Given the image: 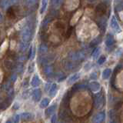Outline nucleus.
Here are the masks:
<instances>
[{"mask_svg": "<svg viewBox=\"0 0 123 123\" xmlns=\"http://www.w3.org/2000/svg\"><path fill=\"white\" fill-rule=\"evenodd\" d=\"M105 119V113L104 111H100L95 114L92 118V123H103Z\"/></svg>", "mask_w": 123, "mask_h": 123, "instance_id": "obj_3", "label": "nucleus"}, {"mask_svg": "<svg viewBox=\"0 0 123 123\" xmlns=\"http://www.w3.org/2000/svg\"><path fill=\"white\" fill-rule=\"evenodd\" d=\"M99 53H100V48L95 49L94 50V52H92V57H93V59H96V58H98Z\"/></svg>", "mask_w": 123, "mask_h": 123, "instance_id": "obj_26", "label": "nucleus"}, {"mask_svg": "<svg viewBox=\"0 0 123 123\" xmlns=\"http://www.w3.org/2000/svg\"><path fill=\"white\" fill-rule=\"evenodd\" d=\"M57 122V115L56 114H54L51 118V123H56Z\"/></svg>", "mask_w": 123, "mask_h": 123, "instance_id": "obj_33", "label": "nucleus"}, {"mask_svg": "<svg viewBox=\"0 0 123 123\" xmlns=\"http://www.w3.org/2000/svg\"><path fill=\"white\" fill-rule=\"evenodd\" d=\"M115 43V40H114V38L110 36V35H108L105 38V45L108 47H111Z\"/></svg>", "mask_w": 123, "mask_h": 123, "instance_id": "obj_16", "label": "nucleus"}, {"mask_svg": "<svg viewBox=\"0 0 123 123\" xmlns=\"http://www.w3.org/2000/svg\"><path fill=\"white\" fill-rule=\"evenodd\" d=\"M79 5V0H66V7L68 11L76 9Z\"/></svg>", "mask_w": 123, "mask_h": 123, "instance_id": "obj_4", "label": "nucleus"}, {"mask_svg": "<svg viewBox=\"0 0 123 123\" xmlns=\"http://www.w3.org/2000/svg\"><path fill=\"white\" fill-rule=\"evenodd\" d=\"M57 109V105H52L51 106H49V109L46 110V114L47 115H51L52 113H54L55 111Z\"/></svg>", "mask_w": 123, "mask_h": 123, "instance_id": "obj_22", "label": "nucleus"}, {"mask_svg": "<svg viewBox=\"0 0 123 123\" xmlns=\"http://www.w3.org/2000/svg\"><path fill=\"white\" fill-rule=\"evenodd\" d=\"M31 36H32V31L29 27H25L22 29L21 32V38L22 42L28 43L31 39Z\"/></svg>", "mask_w": 123, "mask_h": 123, "instance_id": "obj_1", "label": "nucleus"}, {"mask_svg": "<svg viewBox=\"0 0 123 123\" xmlns=\"http://www.w3.org/2000/svg\"><path fill=\"white\" fill-rule=\"evenodd\" d=\"M15 27H16V29L18 30L23 29H24V27H25V20H22L21 22H19L18 23H17V25Z\"/></svg>", "mask_w": 123, "mask_h": 123, "instance_id": "obj_25", "label": "nucleus"}, {"mask_svg": "<svg viewBox=\"0 0 123 123\" xmlns=\"http://www.w3.org/2000/svg\"><path fill=\"white\" fill-rule=\"evenodd\" d=\"M82 10H79V11L77 12H76L74 15H73L72 18L71 19L70 24H71L72 25H75V23L79 21V18H80L81 15H82Z\"/></svg>", "mask_w": 123, "mask_h": 123, "instance_id": "obj_13", "label": "nucleus"}, {"mask_svg": "<svg viewBox=\"0 0 123 123\" xmlns=\"http://www.w3.org/2000/svg\"><path fill=\"white\" fill-rule=\"evenodd\" d=\"M44 72L45 75H51L52 73H53V68L52 65H47V66H45V68H44Z\"/></svg>", "mask_w": 123, "mask_h": 123, "instance_id": "obj_19", "label": "nucleus"}, {"mask_svg": "<svg viewBox=\"0 0 123 123\" xmlns=\"http://www.w3.org/2000/svg\"><path fill=\"white\" fill-rule=\"evenodd\" d=\"M38 50H39V52L41 54H45L48 51V47H47V45H46L45 44H42L39 46V49H38Z\"/></svg>", "mask_w": 123, "mask_h": 123, "instance_id": "obj_23", "label": "nucleus"}, {"mask_svg": "<svg viewBox=\"0 0 123 123\" xmlns=\"http://www.w3.org/2000/svg\"><path fill=\"white\" fill-rule=\"evenodd\" d=\"M105 61H106V57L105 55H101L98 59V65H102L103 63H105Z\"/></svg>", "mask_w": 123, "mask_h": 123, "instance_id": "obj_27", "label": "nucleus"}, {"mask_svg": "<svg viewBox=\"0 0 123 123\" xmlns=\"http://www.w3.org/2000/svg\"><path fill=\"white\" fill-rule=\"evenodd\" d=\"M111 74V69L105 68V69H104L102 73V78L103 79H108L110 77Z\"/></svg>", "mask_w": 123, "mask_h": 123, "instance_id": "obj_17", "label": "nucleus"}, {"mask_svg": "<svg viewBox=\"0 0 123 123\" xmlns=\"http://www.w3.org/2000/svg\"><path fill=\"white\" fill-rule=\"evenodd\" d=\"M69 58L73 61H78V60H82L85 58V54L82 52H72L69 55Z\"/></svg>", "mask_w": 123, "mask_h": 123, "instance_id": "obj_5", "label": "nucleus"}, {"mask_svg": "<svg viewBox=\"0 0 123 123\" xmlns=\"http://www.w3.org/2000/svg\"><path fill=\"white\" fill-rule=\"evenodd\" d=\"M34 118L33 114L30 112H23L21 115V118L23 121H30Z\"/></svg>", "mask_w": 123, "mask_h": 123, "instance_id": "obj_14", "label": "nucleus"}, {"mask_svg": "<svg viewBox=\"0 0 123 123\" xmlns=\"http://www.w3.org/2000/svg\"><path fill=\"white\" fill-rule=\"evenodd\" d=\"M42 97V92L39 88H36L33 92H32V100L34 102H38L39 100L41 99Z\"/></svg>", "mask_w": 123, "mask_h": 123, "instance_id": "obj_8", "label": "nucleus"}, {"mask_svg": "<svg viewBox=\"0 0 123 123\" xmlns=\"http://www.w3.org/2000/svg\"><path fill=\"white\" fill-rule=\"evenodd\" d=\"M21 119V115H15L13 118V123H19Z\"/></svg>", "mask_w": 123, "mask_h": 123, "instance_id": "obj_31", "label": "nucleus"}, {"mask_svg": "<svg viewBox=\"0 0 123 123\" xmlns=\"http://www.w3.org/2000/svg\"><path fill=\"white\" fill-rule=\"evenodd\" d=\"M104 105V97L102 93H98L95 95V109H102Z\"/></svg>", "mask_w": 123, "mask_h": 123, "instance_id": "obj_2", "label": "nucleus"}, {"mask_svg": "<svg viewBox=\"0 0 123 123\" xmlns=\"http://www.w3.org/2000/svg\"><path fill=\"white\" fill-rule=\"evenodd\" d=\"M119 17H120L121 19L123 21V11H122V12H119Z\"/></svg>", "mask_w": 123, "mask_h": 123, "instance_id": "obj_36", "label": "nucleus"}, {"mask_svg": "<svg viewBox=\"0 0 123 123\" xmlns=\"http://www.w3.org/2000/svg\"><path fill=\"white\" fill-rule=\"evenodd\" d=\"M106 10V6L105 3H100L99 5L96 7V12L98 14H104Z\"/></svg>", "mask_w": 123, "mask_h": 123, "instance_id": "obj_15", "label": "nucleus"}, {"mask_svg": "<svg viewBox=\"0 0 123 123\" xmlns=\"http://www.w3.org/2000/svg\"><path fill=\"white\" fill-rule=\"evenodd\" d=\"M116 10L118 12H122V11H123V2H122L121 3H119L118 5L117 6Z\"/></svg>", "mask_w": 123, "mask_h": 123, "instance_id": "obj_32", "label": "nucleus"}, {"mask_svg": "<svg viewBox=\"0 0 123 123\" xmlns=\"http://www.w3.org/2000/svg\"><path fill=\"white\" fill-rule=\"evenodd\" d=\"M96 78H97V76H96V73L95 72H93L92 74L91 75V79H95Z\"/></svg>", "mask_w": 123, "mask_h": 123, "instance_id": "obj_35", "label": "nucleus"}, {"mask_svg": "<svg viewBox=\"0 0 123 123\" xmlns=\"http://www.w3.org/2000/svg\"><path fill=\"white\" fill-rule=\"evenodd\" d=\"M62 3V0H52V6L54 9H59Z\"/></svg>", "mask_w": 123, "mask_h": 123, "instance_id": "obj_20", "label": "nucleus"}, {"mask_svg": "<svg viewBox=\"0 0 123 123\" xmlns=\"http://www.w3.org/2000/svg\"><path fill=\"white\" fill-rule=\"evenodd\" d=\"M31 86L32 87H38L41 84V79L38 74H35L32 77V80H31Z\"/></svg>", "mask_w": 123, "mask_h": 123, "instance_id": "obj_9", "label": "nucleus"}, {"mask_svg": "<svg viewBox=\"0 0 123 123\" xmlns=\"http://www.w3.org/2000/svg\"><path fill=\"white\" fill-rule=\"evenodd\" d=\"M48 2H49V0H42V6H41V9H40L41 13H43L46 10V9H47Z\"/></svg>", "mask_w": 123, "mask_h": 123, "instance_id": "obj_21", "label": "nucleus"}, {"mask_svg": "<svg viewBox=\"0 0 123 123\" xmlns=\"http://www.w3.org/2000/svg\"><path fill=\"white\" fill-rule=\"evenodd\" d=\"M89 88L93 92H97L101 89V85L96 81H92L89 83Z\"/></svg>", "mask_w": 123, "mask_h": 123, "instance_id": "obj_7", "label": "nucleus"}, {"mask_svg": "<svg viewBox=\"0 0 123 123\" xmlns=\"http://www.w3.org/2000/svg\"><path fill=\"white\" fill-rule=\"evenodd\" d=\"M110 25H111V28L115 32H120V31H121V28H120V26H119L118 22L117 19H116V18H115V15H113V16L111 17V18Z\"/></svg>", "mask_w": 123, "mask_h": 123, "instance_id": "obj_6", "label": "nucleus"}, {"mask_svg": "<svg viewBox=\"0 0 123 123\" xmlns=\"http://www.w3.org/2000/svg\"><path fill=\"white\" fill-rule=\"evenodd\" d=\"M6 123H12V122H11L10 120H8V121H7V122H6Z\"/></svg>", "mask_w": 123, "mask_h": 123, "instance_id": "obj_38", "label": "nucleus"}, {"mask_svg": "<svg viewBox=\"0 0 123 123\" xmlns=\"http://www.w3.org/2000/svg\"><path fill=\"white\" fill-rule=\"evenodd\" d=\"M58 90H59V88H58V86L57 84L55 83H53L51 87H50L49 90V95L51 96V97L54 98L55 96L57 95L58 93Z\"/></svg>", "mask_w": 123, "mask_h": 123, "instance_id": "obj_12", "label": "nucleus"}, {"mask_svg": "<svg viewBox=\"0 0 123 123\" xmlns=\"http://www.w3.org/2000/svg\"><path fill=\"white\" fill-rule=\"evenodd\" d=\"M50 102V99L49 98H44L42 100L40 104H39V106L41 109H44V108H46L49 104Z\"/></svg>", "mask_w": 123, "mask_h": 123, "instance_id": "obj_18", "label": "nucleus"}, {"mask_svg": "<svg viewBox=\"0 0 123 123\" xmlns=\"http://www.w3.org/2000/svg\"><path fill=\"white\" fill-rule=\"evenodd\" d=\"M17 2V0H1V6L3 9H8Z\"/></svg>", "mask_w": 123, "mask_h": 123, "instance_id": "obj_10", "label": "nucleus"}, {"mask_svg": "<svg viewBox=\"0 0 123 123\" xmlns=\"http://www.w3.org/2000/svg\"><path fill=\"white\" fill-rule=\"evenodd\" d=\"M38 0H25V4L28 6H32L37 2Z\"/></svg>", "mask_w": 123, "mask_h": 123, "instance_id": "obj_28", "label": "nucleus"}, {"mask_svg": "<svg viewBox=\"0 0 123 123\" xmlns=\"http://www.w3.org/2000/svg\"><path fill=\"white\" fill-rule=\"evenodd\" d=\"M7 47H8V42L5 41L2 43V46H1V52L3 53L4 52H5L6 50V49H7Z\"/></svg>", "mask_w": 123, "mask_h": 123, "instance_id": "obj_29", "label": "nucleus"}, {"mask_svg": "<svg viewBox=\"0 0 123 123\" xmlns=\"http://www.w3.org/2000/svg\"><path fill=\"white\" fill-rule=\"evenodd\" d=\"M81 77V74L79 72H76L75 74H73L72 75H71L70 77L68 78V81H67V83L68 85H72L74 82H75L76 81H78Z\"/></svg>", "mask_w": 123, "mask_h": 123, "instance_id": "obj_11", "label": "nucleus"}, {"mask_svg": "<svg viewBox=\"0 0 123 123\" xmlns=\"http://www.w3.org/2000/svg\"><path fill=\"white\" fill-rule=\"evenodd\" d=\"M28 43H25V42H22L20 44V49L22 50V52L25 51V50L27 49V48H28Z\"/></svg>", "mask_w": 123, "mask_h": 123, "instance_id": "obj_30", "label": "nucleus"}, {"mask_svg": "<svg viewBox=\"0 0 123 123\" xmlns=\"http://www.w3.org/2000/svg\"><path fill=\"white\" fill-rule=\"evenodd\" d=\"M17 79V75H15V74H14V75H12V77H11V80L12 81V82H15V80Z\"/></svg>", "mask_w": 123, "mask_h": 123, "instance_id": "obj_34", "label": "nucleus"}, {"mask_svg": "<svg viewBox=\"0 0 123 123\" xmlns=\"http://www.w3.org/2000/svg\"><path fill=\"white\" fill-rule=\"evenodd\" d=\"M106 25V18H100L99 19V26L100 28H102V29H105Z\"/></svg>", "mask_w": 123, "mask_h": 123, "instance_id": "obj_24", "label": "nucleus"}, {"mask_svg": "<svg viewBox=\"0 0 123 123\" xmlns=\"http://www.w3.org/2000/svg\"><path fill=\"white\" fill-rule=\"evenodd\" d=\"M122 1V0H115V2H121Z\"/></svg>", "mask_w": 123, "mask_h": 123, "instance_id": "obj_37", "label": "nucleus"}]
</instances>
